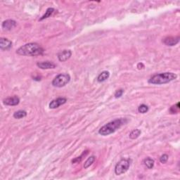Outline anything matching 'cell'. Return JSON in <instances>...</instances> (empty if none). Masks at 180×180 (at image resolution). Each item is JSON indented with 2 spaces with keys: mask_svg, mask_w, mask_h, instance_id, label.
I'll list each match as a JSON object with an SVG mask.
<instances>
[{
  "mask_svg": "<svg viewBox=\"0 0 180 180\" xmlns=\"http://www.w3.org/2000/svg\"><path fill=\"white\" fill-rule=\"evenodd\" d=\"M141 134H142L141 129H134V130H132L130 133H129V139L134 140V139H136L138 138L140 135H141Z\"/></svg>",
  "mask_w": 180,
  "mask_h": 180,
  "instance_id": "obj_17",
  "label": "cell"
},
{
  "mask_svg": "<svg viewBox=\"0 0 180 180\" xmlns=\"http://www.w3.org/2000/svg\"><path fill=\"white\" fill-rule=\"evenodd\" d=\"M44 49L38 43L31 42L21 46L16 50V54L20 56H36L43 54Z\"/></svg>",
  "mask_w": 180,
  "mask_h": 180,
  "instance_id": "obj_1",
  "label": "cell"
},
{
  "mask_svg": "<svg viewBox=\"0 0 180 180\" xmlns=\"http://www.w3.org/2000/svg\"><path fill=\"white\" fill-rule=\"evenodd\" d=\"M110 77V73L107 70L102 71L99 75H98L97 80L98 83H104L106 80H107Z\"/></svg>",
  "mask_w": 180,
  "mask_h": 180,
  "instance_id": "obj_13",
  "label": "cell"
},
{
  "mask_svg": "<svg viewBox=\"0 0 180 180\" xmlns=\"http://www.w3.org/2000/svg\"><path fill=\"white\" fill-rule=\"evenodd\" d=\"M149 110V108L147 105L146 104H141L138 107V112L140 113H142V114H144V113H146Z\"/></svg>",
  "mask_w": 180,
  "mask_h": 180,
  "instance_id": "obj_19",
  "label": "cell"
},
{
  "mask_svg": "<svg viewBox=\"0 0 180 180\" xmlns=\"http://www.w3.org/2000/svg\"><path fill=\"white\" fill-rule=\"evenodd\" d=\"M177 78V74L171 72H165L153 75L148 80V83L151 84H164L176 80Z\"/></svg>",
  "mask_w": 180,
  "mask_h": 180,
  "instance_id": "obj_3",
  "label": "cell"
},
{
  "mask_svg": "<svg viewBox=\"0 0 180 180\" xmlns=\"http://www.w3.org/2000/svg\"><path fill=\"white\" fill-rule=\"evenodd\" d=\"M12 47V42L9 39L0 38V49L2 51H7Z\"/></svg>",
  "mask_w": 180,
  "mask_h": 180,
  "instance_id": "obj_11",
  "label": "cell"
},
{
  "mask_svg": "<svg viewBox=\"0 0 180 180\" xmlns=\"http://www.w3.org/2000/svg\"><path fill=\"white\" fill-rule=\"evenodd\" d=\"M180 109L179 107V103L177 102L175 105L172 106L170 108V112L172 114H174V113H178Z\"/></svg>",
  "mask_w": 180,
  "mask_h": 180,
  "instance_id": "obj_20",
  "label": "cell"
},
{
  "mask_svg": "<svg viewBox=\"0 0 180 180\" xmlns=\"http://www.w3.org/2000/svg\"><path fill=\"white\" fill-rule=\"evenodd\" d=\"M87 153H88V151H84L83 154H82L80 156H79V157H77L75 158H74V159L72 160V163H80L82 160H83V157L87 155Z\"/></svg>",
  "mask_w": 180,
  "mask_h": 180,
  "instance_id": "obj_21",
  "label": "cell"
},
{
  "mask_svg": "<svg viewBox=\"0 0 180 180\" xmlns=\"http://www.w3.org/2000/svg\"><path fill=\"white\" fill-rule=\"evenodd\" d=\"M37 66L39 68L42 70H47V69H54L56 68V65L52 61H43V62H38L37 63Z\"/></svg>",
  "mask_w": 180,
  "mask_h": 180,
  "instance_id": "obj_10",
  "label": "cell"
},
{
  "mask_svg": "<svg viewBox=\"0 0 180 180\" xmlns=\"http://www.w3.org/2000/svg\"><path fill=\"white\" fill-rule=\"evenodd\" d=\"M168 158H169V156L167 154H163L160 156V162L163 164H165L167 162H168Z\"/></svg>",
  "mask_w": 180,
  "mask_h": 180,
  "instance_id": "obj_22",
  "label": "cell"
},
{
  "mask_svg": "<svg viewBox=\"0 0 180 180\" xmlns=\"http://www.w3.org/2000/svg\"><path fill=\"white\" fill-rule=\"evenodd\" d=\"M13 116H14V118L16 119H22L27 116V112L23 110H19L16 111Z\"/></svg>",
  "mask_w": 180,
  "mask_h": 180,
  "instance_id": "obj_14",
  "label": "cell"
},
{
  "mask_svg": "<svg viewBox=\"0 0 180 180\" xmlns=\"http://www.w3.org/2000/svg\"><path fill=\"white\" fill-rule=\"evenodd\" d=\"M124 93V89H118L117 91L115 92L114 94V96L115 98H120L122 96H123V94Z\"/></svg>",
  "mask_w": 180,
  "mask_h": 180,
  "instance_id": "obj_23",
  "label": "cell"
},
{
  "mask_svg": "<svg viewBox=\"0 0 180 180\" xmlns=\"http://www.w3.org/2000/svg\"><path fill=\"white\" fill-rule=\"evenodd\" d=\"M54 8H48V9H47L46 11V12H45V14L39 18V21H42V20H43L44 19H47V18H48L49 17H51V16L54 14Z\"/></svg>",
  "mask_w": 180,
  "mask_h": 180,
  "instance_id": "obj_16",
  "label": "cell"
},
{
  "mask_svg": "<svg viewBox=\"0 0 180 180\" xmlns=\"http://www.w3.org/2000/svg\"><path fill=\"white\" fill-rule=\"evenodd\" d=\"M154 163H155L154 160L149 157L145 158V159L144 160V165L148 169H150V170L151 169L153 168V167H154Z\"/></svg>",
  "mask_w": 180,
  "mask_h": 180,
  "instance_id": "obj_15",
  "label": "cell"
},
{
  "mask_svg": "<svg viewBox=\"0 0 180 180\" xmlns=\"http://www.w3.org/2000/svg\"><path fill=\"white\" fill-rule=\"evenodd\" d=\"M70 76L69 74L61 73L55 77L52 80V84L55 87H63L68 84L70 81Z\"/></svg>",
  "mask_w": 180,
  "mask_h": 180,
  "instance_id": "obj_4",
  "label": "cell"
},
{
  "mask_svg": "<svg viewBox=\"0 0 180 180\" xmlns=\"http://www.w3.org/2000/svg\"><path fill=\"white\" fill-rule=\"evenodd\" d=\"M17 25L16 21L12 19H9L4 20L2 24V27L5 30H11V29L15 28Z\"/></svg>",
  "mask_w": 180,
  "mask_h": 180,
  "instance_id": "obj_12",
  "label": "cell"
},
{
  "mask_svg": "<svg viewBox=\"0 0 180 180\" xmlns=\"http://www.w3.org/2000/svg\"><path fill=\"white\" fill-rule=\"evenodd\" d=\"M20 99L17 96H14L12 97H8L3 100V104L10 106H15L19 104Z\"/></svg>",
  "mask_w": 180,
  "mask_h": 180,
  "instance_id": "obj_9",
  "label": "cell"
},
{
  "mask_svg": "<svg viewBox=\"0 0 180 180\" xmlns=\"http://www.w3.org/2000/svg\"><path fill=\"white\" fill-rule=\"evenodd\" d=\"M72 56V52L70 50H63V51L59 52L57 55L58 59L61 62H65L70 59Z\"/></svg>",
  "mask_w": 180,
  "mask_h": 180,
  "instance_id": "obj_8",
  "label": "cell"
},
{
  "mask_svg": "<svg viewBox=\"0 0 180 180\" xmlns=\"http://www.w3.org/2000/svg\"><path fill=\"white\" fill-rule=\"evenodd\" d=\"M179 40H180L179 36H177V37L170 36V37H167V38H164L163 42L165 45H167V46L173 47L178 44L179 42Z\"/></svg>",
  "mask_w": 180,
  "mask_h": 180,
  "instance_id": "obj_7",
  "label": "cell"
},
{
  "mask_svg": "<svg viewBox=\"0 0 180 180\" xmlns=\"http://www.w3.org/2000/svg\"><path fill=\"white\" fill-rule=\"evenodd\" d=\"M67 102V99L65 97H59L57 99L52 100L49 103V107L51 109H56V108H59L61 106L65 104Z\"/></svg>",
  "mask_w": 180,
  "mask_h": 180,
  "instance_id": "obj_6",
  "label": "cell"
},
{
  "mask_svg": "<svg viewBox=\"0 0 180 180\" xmlns=\"http://www.w3.org/2000/svg\"><path fill=\"white\" fill-rule=\"evenodd\" d=\"M95 160H96V157H95L94 155L90 156L89 158H87V160L85 161V162H84V166H83L84 168L87 169L88 168H89V167L94 163Z\"/></svg>",
  "mask_w": 180,
  "mask_h": 180,
  "instance_id": "obj_18",
  "label": "cell"
},
{
  "mask_svg": "<svg viewBox=\"0 0 180 180\" xmlns=\"http://www.w3.org/2000/svg\"><path fill=\"white\" fill-rule=\"evenodd\" d=\"M128 123V120L127 118L115 119V120L110 121L101 127L99 130V134L101 136H108V135L114 133L122 126L125 125Z\"/></svg>",
  "mask_w": 180,
  "mask_h": 180,
  "instance_id": "obj_2",
  "label": "cell"
},
{
  "mask_svg": "<svg viewBox=\"0 0 180 180\" xmlns=\"http://www.w3.org/2000/svg\"><path fill=\"white\" fill-rule=\"evenodd\" d=\"M131 165L130 159H122L116 164L115 167V173L116 175H121L129 170Z\"/></svg>",
  "mask_w": 180,
  "mask_h": 180,
  "instance_id": "obj_5",
  "label": "cell"
},
{
  "mask_svg": "<svg viewBox=\"0 0 180 180\" xmlns=\"http://www.w3.org/2000/svg\"><path fill=\"white\" fill-rule=\"evenodd\" d=\"M137 68H138L139 70H142V69H144L145 66H144V63H139L138 64H137Z\"/></svg>",
  "mask_w": 180,
  "mask_h": 180,
  "instance_id": "obj_24",
  "label": "cell"
}]
</instances>
